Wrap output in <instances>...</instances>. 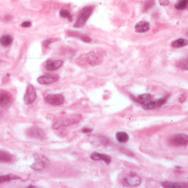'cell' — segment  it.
Wrapping results in <instances>:
<instances>
[{"label": "cell", "instance_id": "cell-1", "mask_svg": "<svg viewBox=\"0 0 188 188\" xmlns=\"http://www.w3.org/2000/svg\"><path fill=\"white\" fill-rule=\"evenodd\" d=\"M120 181L123 185L129 187H136L141 184L142 180L139 175L130 172L121 175Z\"/></svg>", "mask_w": 188, "mask_h": 188}, {"label": "cell", "instance_id": "cell-2", "mask_svg": "<svg viewBox=\"0 0 188 188\" xmlns=\"http://www.w3.org/2000/svg\"><path fill=\"white\" fill-rule=\"evenodd\" d=\"M93 11L94 7L93 6H87L83 8L74 25V27L79 28L83 27L93 13Z\"/></svg>", "mask_w": 188, "mask_h": 188}, {"label": "cell", "instance_id": "cell-3", "mask_svg": "<svg viewBox=\"0 0 188 188\" xmlns=\"http://www.w3.org/2000/svg\"><path fill=\"white\" fill-rule=\"evenodd\" d=\"M48 162V160L44 156L38 155L35 157V161L32 165H31V168L34 170L39 171L41 170L46 167Z\"/></svg>", "mask_w": 188, "mask_h": 188}, {"label": "cell", "instance_id": "cell-4", "mask_svg": "<svg viewBox=\"0 0 188 188\" xmlns=\"http://www.w3.org/2000/svg\"><path fill=\"white\" fill-rule=\"evenodd\" d=\"M188 142V135L184 134H178L172 136L170 139V144L176 147L186 145Z\"/></svg>", "mask_w": 188, "mask_h": 188}, {"label": "cell", "instance_id": "cell-5", "mask_svg": "<svg viewBox=\"0 0 188 188\" xmlns=\"http://www.w3.org/2000/svg\"><path fill=\"white\" fill-rule=\"evenodd\" d=\"M36 99V90L33 85H29L27 88V91L24 96V100L26 104H31Z\"/></svg>", "mask_w": 188, "mask_h": 188}, {"label": "cell", "instance_id": "cell-6", "mask_svg": "<svg viewBox=\"0 0 188 188\" xmlns=\"http://www.w3.org/2000/svg\"><path fill=\"white\" fill-rule=\"evenodd\" d=\"M167 100H168V97L165 96L164 98L158 99L157 100L150 101L143 104L142 105V108L145 110H151L155 109L156 108H160L164 104H165L167 101Z\"/></svg>", "mask_w": 188, "mask_h": 188}, {"label": "cell", "instance_id": "cell-7", "mask_svg": "<svg viewBox=\"0 0 188 188\" xmlns=\"http://www.w3.org/2000/svg\"><path fill=\"white\" fill-rule=\"evenodd\" d=\"M45 99L48 104L53 105H62L65 101V98L61 94H49Z\"/></svg>", "mask_w": 188, "mask_h": 188}, {"label": "cell", "instance_id": "cell-8", "mask_svg": "<svg viewBox=\"0 0 188 188\" xmlns=\"http://www.w3.org/2000/svg\"><path fill=\"white\" fill-rule=\"evenodd\" d=\"M78 116H72L70 118H66L65 119L60 120L59 121H57L53 124V128L58 129L62 126H68V125H72L73 124L76 123L77 122H79Z\"/></svg>", "mask_w": 188, "mask_h": 188}, {"label": "cell", "instance_id": "cell-9", "mask_svg": "<svg viewBox=\"0 0 188 188\" xmlns=\"http://www.w3.org/2000/svg\"><path fill=\"white\" fill-rule=\"evenodd\" d=\"M27 135L30 137L35 138H44L45 133L42 129L36 127H33L28 129Z\"/></svg>", "mask_w": 188, "mask_h": 188}, {"label": "cell", "instance_id": "cell-10", "mask_svg": "<svg viewBox=\"0 0 188 188\" xmlns=\"http://www.w3.org/2000/svg\"><path fill=\"white\" fill-rule=\"evenodd\" d=\"M59 79V77L57 75H53L46 74L43 76H40L38 79V83L42 85H47L56 82Z\"/></svg>", "mask_w": 188, "mask_h": 188}, {"label": "cell", "instance_id": "cell-11", "mask_svg": "<svg viewBox=\"0 0 188 188\" xmlns=\"http://www.w3.org/2000/svg\"><path fill=\"white\" fill-rule=\"evenodd\" d=\"M63 62L60 60H49L46 61V68L48 71H55L62 66Z\"/></svg>", "mask_w": 188, "mask_h": 188}, {"label": "cell", "instance_id": "cell-12", "mask_svg": "<svg viewBox=\"0 0 188 188\" xmlns=\"http://www.w3.org/2000/svg\"><path fill=\"white\" fill-rule=\"evenodd\" d=\"M161 185L165 188H188V183L187 182H164Z\"/></svg>", "mask_w": 188, "mask_h": 188}, {"label": "cell", "instance_id": "cell-13", "mask_svg": "<svg viewBox=\"0 0 188 188\" xmlns=\"http://www.w3.org/2000/svg\"><path fill=\"white\" fill-rule=\"evenodd\" d=\"M90 158H91L94 161H100L101 160L105 162L106 164L109 165L111 162V157L109 155H107L105 154L100 153L98 152H94L91 156Z\"/></svg>", "mask_w": 188, "mask_h": 188}, {"label": "cell", "instance_id": "cell-14", "mask_svg": "<svg viewBox=\"0 0 188 188\" xmlns=\"http://www.w3.org/2000/svg\"><path fill=\"white\" fill-rule=\"evenodd\" d=\"M86 60L91 66H95L100 62V58L94 52H91L87 55Z\"/></svg>", "mask_w": 188, "mask_h": 188}, {"label": "cell", "instance_id": "cell-15", "mask_svg": "<svg viewBox=\"0 0 188 188\" xmlns=\"http://www.w3.org/2000/svg\"><path fill=\"white\" fill-rule=\"evenodd\" d=\"M135 28V31L137 33H145L149 30V24L147 21H142L137 24Z\"/></svg>", "mask_w": 188, "mask_h": 188}, {"label": "cell", "instance_id": "cell-16", "mask_svg": "<svg viewBox=\"0 0 188 188\" xmlns=\"http://www.w3.org/2000/svg\"><path fill=\"white\" fill-rule=\"evenodd\" d=\"M151 95L149 94H145L138 96L137 98H135V100L137 102L141 104H145L147 102H149L151 100Z\"/></svg>", "mask_w": 188, "mask_h": 188}, {"label": "cell", "instance_id": "cell-17", "mask_svg": "<svg viewBox=\"0 0 188 188\" xmlns=\"http://www.w3.org/2000/svg\"><path fill=\"white\" fill-rule=\"evenodd\" d=\"M11 102V98L6 94H1L0 95V106L2 108H6L9 105Z\"/></svg>", "mask_w": 188, "mask_h": 188}, {"label": "cell", "instance_id": "cell-18", "mask_svg": "<svg viewBox=\"0 0 188 188\" xmlns=\"http://www.w3.org/2000/svg\"><path fill=\"white\" fill-rule=\"evenodd\" d=\"M188 43L187 40L180 38L173 41L171 43V46L175 48H179L187 46Z\"/></svg>", "mask_w": 188, "mask_h": 188}, {"label": "cell", "instance_id": "cell-19", "mask_svg": "<svg viewBox=\"0 0 188 188\" xmlns=\"http://www.w3.org/2000/svg\"><path fill=\"white\" fill-rule=\"evenodd\" d=\"M20 179L19 176L13 174H7L0 176V183H3L5 182H10L13 180H17Z\"/></svg>", "mask_w": 188, "mask_h": 188}, {"label": "cell", "instance_id": "cell-20", "mask_svg": "<svg viewBox=\"0 0 188 188\" xmlns=\"http://www.w3.org/2000/svg\"><path fill=\"white\" fill-rule=\"evenodd\" d=\"M116 138L118 142L123 143L128 141L129 136L125 132H119L116 134Z\"/></svg>", "mask_w": 188, "mask_h": 188}, {"label": "cell", "instance_id": "cell-21", "mask_svg": "<svg viewBox=\"0 0 188 188\" xmlns=\"http://www.w3.org/2000/svg\"><path fill=\"white\" fill-rule=\"evenodd\" d=\"M13 42V38L10 35H3L0 38V44L4 46H10Z\"/></svg>", "mask_w": 188, "mask_h": 188}, {"label": "cell", "instance_id": "cell-22", "mask_svg": "<svg viewBox=\"0 0 188 188\" xmlns=\"http://www.w3.org/2000/svg\"><path fill=\"white\" fill-rule=\"evenodd\" d=\"M60 15L63 18H65L68 20L69 21H72L73 20V17L72 14L68 10L66 9H61L60 10Z\"/></svg>", "mask_w": 188, "mask_h": 188}, {"label": "cell", "instance_id": "cell-23", "mask_svg": "<svg viewBox=\"0 0 188 188\" xmlns=\"http://www.w3.org/2000/svg\"><path fill=\"white\" fill-rule=\"evenodd\" d=\"M188 0H178L175 4V8L177 10H184L188 5Z\"/></svg>", "mask_w": 188, "mask_h": 188}, {"label": "cell", "instance_id": "cell-24", "mask_svg": "<svg viewBox=\"0 0 188 188\" xmlns=\"http://www.w3.org/2000/svg\"><path fill=\"white\" fill-rule=\"evenodd\" d=\"M12 160V157L6 152H0V162H10Z\"/></svg>", "mask_w": 188, "mask_h": 188}, {"label": "cell", "instance_id": "cell-25", "mask_svg": "<svg viewBox=\"0 0 188 188\" xmlns=\"http://www.w3.org/2000/svg\"><path fill=\"white\" fill-rule=\"evenodd\" d=\"M178 67L181 69L187 70L188 68V61L184 60V61H180L178 63Z\"/></svg>", "mask_w": 188, "mask_h": 188}, {"label": "cell", "instance_id": "cell-26", "mask_svg": "<svg viewBox=\"0 0 188 188\" xmlns=\"http://www.w3.org/2000/svg\"><path fill=\"white\" fill-rule=\"evenodd\" d=\"M57 40V39H53V38H50L46 40L43 42V46L46 48H48L51 43H53L54 42H56Z\"/></svg>", "mask_w": 188, "mask_h": 188}, {"label": "cell", "instance_id": "cell-27", "mask_svg": "<svg viewBox=\"0 0 188 188\" xmlns=\"http://www.w3.org/2000/svg\"><path fill=\"white\" fill-rule=\"evenodd\" d=\"M153 1L152 0H150L147 1L145 5V6H144V10H149V9L151 7L153 6Z\"/></svg>", "mask_w": 188, "mask_h": 188}, {"label": "cell", "instance_id": "cell-28", "mask_svg": "<svg viewBox=\"0 0 188 188\" xmlns=\"http://www.w3.org/2000/svg\"><path fill=\"white\" fill-rule=\"evenodd\" d=\"M80 39L82 41L85 42V43H90L91 41V39L90 37L87 36H85V35L81 36Z\"/></svg>", "mask_w": 188, "mask_h": 188}, {"label": "cell", "instance_id": "cell-29", "mask_svg": "<svg viewBox=\"0 0 188 188\" xmlns=\"http://www.w3.org/2000/svg\"><path fill=\"white\" fill-rule=\"evenodd\" d=\"M31 23L29 21H24L23 23L21 24V27L23 28H29L31 27Z\"/></svg>", "mask_w": 188, "mask_h": 188}, {"label": "cell", "instance_id": "cell-30", "mask_svg": "<svg viewBox=\"0 0 188 188\" xmlns=\"http://www.w3.org/2000/svg\"><path fill=\"white\" fill-rule=\"evenodd\" d=\"M158 1L160 4L164 6H168L169 4V0H158Z\"/></svg>", "mask_w": 188, "mask_h": 188}, {"label": "cell", "instance_id": "cell-31", "mask_svg": "<svg viewBox=\"0 0 188 188\" xmlns=\"http://www.w3.org/2000/svg\"><path fill=\"white\" fill-rule=\"evenodd\" d=\"M186 99V96L185 95H182L180 96V98H179V102H184L185 101V100Z\"/></svg>", "mask_w": 188, "mask_h": 188}, {"label": "cell", "instance_id": "cell-32", "mask_svg": "<svg viewBox=\"0 0 188 188\" xmlns=\"http://www.w3.org/2000/svg\"><path fill=\"white\" fill-rule=\"evenodd\" d=\"M92 131H93L92 129L87 128L83 129V132L85 133H90Z\"/></svg>", "mask_w": 188, "mask_h": 188}, {"label": "cell", "instance_id": "cell-33", "mask_svg": "<svg viewBox=\"0 0 188 188\" xmlns=\"http://www.w3.org/2000/svg\"><path fill=\"white\" fill-rule=\"evenodd\" d=\"M12 19V17H11L9 15H7L5 17V20L6 21H10Z\"/></svg>", "mask_w": 188, "mask_h": 188}, {"label": "cell", "instance_id": "cell-34", "mask_svg": "<svg viewBox=\"0 0 188 188\" xmlns=\"http://www.w3.org/2000/svg\"><path fill=\"white\" fill-rule=\"evenodd\" d=\"M28 187H29V188H32V187H35V186H34L33 185H30V186H29Z\"/></svg>", "mask_w": 188, "mask_h": 188}]
</instances>
